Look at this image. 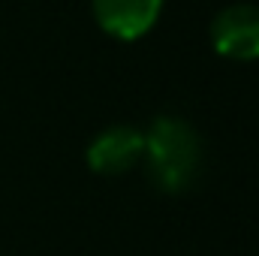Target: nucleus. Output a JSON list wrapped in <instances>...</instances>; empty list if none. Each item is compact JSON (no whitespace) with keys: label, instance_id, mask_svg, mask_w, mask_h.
Returning <instances> with one entry per match:
<instances>
[{"label":"nucleus","instance_id":"20e7f679","mask_svg":"<svg viewBox=\"0 0 259 256\" xmlns=\"http://www.w3.org/2000/svg\"><path fill=\"white\" fill-rule=\"evenodd\" d=\"M145 154V133L136 127L103 130L88 148V166L100 175H121L133 169Z\"/></svg>","mask_w":259,"mask_h":256},{"label":"nucleus","instance_id":"7ed1b4c3","mask_svg":"<svg viewBox=\"0 0 259 256\" xmlns=\"http://www.w3.org/2000/svg\"><path fill=\"white\" fill-rule=\"evenodd\" d=\"M97 24L118 39H139L145 36L163 9V0H91Z\"/></svg>","mask_w":259,"mask_h":256},{"label":"nucleus","instance_id":"f03ea898","mask_svg":"<svg viewBox=\"0 0 259 256\" xmlns=\"http://www.w3.org/2000/svg\"><path fill=\"white\" fill-rule=\"evenodd\" d=\"M211 42L223 58L256 61L259 58V6L235 3L217 12L211 21Z\"/></svg>","mask_w":259,"mask_h":256},{"label":"nucleus","instance_id":"f257e3e1","mask_svg":"<svg viewBox=\"0 0 259 256\" xmlns=\"http://www.w3.org/2000/svg\"><path fill=\"white\" fill-rule=\"evenodd\" d=\"M148 175L160 190L181 193L193 184L202 166V145L196 130L181 118H157L145 133Z\"/></svg>","mask_w":259,"mask_h":256}]
</instances>
